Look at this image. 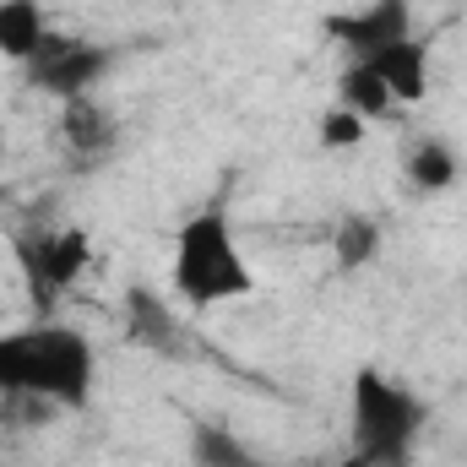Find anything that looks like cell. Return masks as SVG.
Instances as JSON below:
<instances>
[{
	"instance_id": "cell-1",
	"label": "cell",
	"mask_w": 467,
	"mask_h": 467,
	"mask_svg": "<svg viewBox=\"0 0 467 467\" xmlns=\"http://www.w3.org/2000/svg\"><path fill=\"white\" fill-rule=\"evenodd\" d=\"M93 386H99V353L88 332L55 316L0 332V391L5 397L44 402L55 413H82L93 402Z\"/></svg>"
},
{
	"instance_id": "cell-2",
	"label": "cell",
	"mask_w": 467,
	"mask_h": 467,
	"mask_svg": "<svg viewBox=\"0 0 467 467\" xmlns=\"http://www.w3.org/2000/svg\"><path fill=\"white\" fill-rule=\"evenodd\" d=\"M169 283H174V299L191 310H218V305L255 294V266L239 250V234H234L223 202H213L180 223L174 255H169Z\"/></svg>"
},
{
	"instance_id": "cell-3",
	"label": "cell",
	"mask_w": 467,
	"mask_h": 467,
	"mask_svg": "<svg viewBox=\"0 0 467 467\" xmlns=\"http://www.w3.org/2000/svg\"><path fill=\"white\" fill-rule=\"evenodd\" d=\"M430 430V402L380 364H358L348 380V451L364 467H413Z\"/></svg>"
},
{
	"instance_id": "cell-4",
	"label": "cell",
	"mask_w": 467,
	"mask_h": 467,
	"mask_svg": "<svg viewBox=\"0 0 467 467\" xmlns=\"http://www.w3.org/2000/svg\"><path fill=\"white\" fill-rule=\"evenodd\" d=\"M11 255L22 272V288L33 299L38 316H55L60 299L82 283L88 261H93V239L88 229H16L11 234Z\"/></svg>"
},
{
	"instance_id": "cell-5",
	"label": "cell",
	"mask_w": 467,
	"mask_h": 467,
	"mask_svg": "<svg viewBox=\"0 0 467 467\" xmlns=\"http://www.w3.org/2000/svg\"><path fill=\"white\" fill-rule=\"evenodd\" d=\"M109 60H115L109 44L77 38V33H49L38 44V55L22 66V82L55 104H71V99H93V88L109 77Z\"/></svg>"
},
{
	"instance_id": "cell-6",
	"label": "cell",
	"mask_w": 467,
	"mask_h": 467,
	"mask_svg": "<svg viewBox=\"0 0 467 467\" xmlns=\"http://www.w3.org/2000/svg\"><path fill=\"white\" fill-rule=\"evenodd\" d=\"M55 109H60V115H55V141H60L66 169L88 174V169H104V163L119 158L125 130H119V115L109 104H99V99H71V104H55Z\"/></svg>"
},
{
	"instance_id": "cell-7",
	"label": "cell",
	"mask_w": 467,
	"mask_h": 467,
	"mask_svg": "<svg viewBox=\"0 0 467 467\" xmlns=\"http://www.w3.org/2000/svg\"><path fill=\"white\" fill-rule=\"evenodd\" d=\"M119 327H125V343L147 358H185L191 353V332H185L180 310L147 283H130L119 294Z\"/></svg>"
},
{
	"instance_id": "cell-8",
	"label": "cell",
	"mask_w": 467,
	"mask_h": 467,
	"mask_svg": "<svg viewBox=\"0 0 467 467\" xmlns=\"http://www.w3.org/2000/svg\"><path fill=\"white\" fill-rule=\"evenodd\" d=\"M408 33H419V27H413V0H369V5H358V11L327 16V38H332L348 60H369V55L402 44Z\"/></svg>"
},
{
	"instance_id": "cell-9",
	"label": "cell",
	"mask_w": 467,
	"mask_h": 467,
	"mask_svg": "<svg viewBox=\"0 0 467 467\" xmlns=\"http://www.w3.org/2000/svg\"><path fill=\"white\" fill-rule=\"evenodd\" d=\"M369 66L380 71V82L391 88L397 104H424L430 99V38L424 33H408L402 44L369 55Z\"/></svg>"
},
{
	"instance_id": "cell-10",
	"label": "cell",
	"mask_w": 467,
	"mask_h": 467,
	"mask_svg": "<svg viewBox=\"0 0 467 467\" xmlns=\"http://www.w3.org/2000/svg\"><path fill=\"white\" fill-rule=\"evenodd\" d=\"M402 180H408L419 196H446V191H457V185H462V152H457V141H446V136H419V141H408V152H402Z\"/></svg>"
},
{
	"instance_id": "cell-11",
	"label": "cell",
	"mask_w": 467,
	"mask_h": 467,
	"mask_svg": "<svg viewBox=\"0 0 467 467\" xmlns=\"http://www.w3.org/2000/svg\"><path fill=\"white\" fill-rule=\"evenodd\" d=\"M185 451H191V467H272L234 424H223V419H191Z\"/></svg>"
},
{
	"instance_id": "cell-12",
	"label": "cell",
	"mask_w": 467,
	"mask_h": 467,
	"mask_svg": "<svg viewBox=\"0 0 467 467\" xmlns=\"http://www.w3.org/2000/svg\"><path fill=\"white\" fill-rule=\"evenodd\" d=\"M49 38V16L38 0H0V60L27 66Z\"/></svg>"
},
{
	"instance_id": "cell-13",
	"label": "cell",
	"mask_w": 467,
	"mask_h": 467,
	"mask_svg": "<svg viewBox=\"0 0 467 467\" xmlns=\"http://www.w3.org/2000/svg\"><path fill=\"white\" fill-rule=\"evenodd\" d=\"M337 104L358 115L364 125H375V119H386L397 109V99H391V88L380 82V71L369 66V60H348L343 71H337Z\"/></svg>"
},
{
	"instance_id": "cell-14",
	"label": "cell",
	"mask_w": 467,
	"mask_h": 467,
	"mask_svg": "<svg viewBox=\"0 0 467 467\" xmlns=\"http://www.w3.org/2000/svg\"><path fill=\"white\" fill-rule=\"evenodd\" d=\"M380 250H386V229H380V218H369V213H348V218L332 229V266H337L343 277L375 266Z\"/></svg>"
},
{
	"instance_id": "cell-15",
	"label": "cell",
	"mask_w": 467,
	"mask_h": 467,
	"mask_svg": "<svg viewBox=\"0 0 467 467\" xmlns=\"http://www.w3.org/2000/svg\"><path fill=\"white\" fill-rule=\"evenodd\" d=\"M364 130H369V125H364L358 115H348L343 104H332V109L321 115V125H316V136H321V147H327V152H348V147H358V141H364Z\"/></svg>"
},
{
	"instance_id": "cell-16",
	"label": "cell",
	"mask_w": 467,
	"mask_h": 467,
	"mask_svg": "<svg viewBox=\"0 0 467 467\" xmlns=\"http://www.w3.org/2000/svg\"><path fill=\"white\" fill-rule=\"evenodd\" d=\"M332 467H364V457H358V451H348L343 462H332Z\"/></svg>"
}]
</instances>
